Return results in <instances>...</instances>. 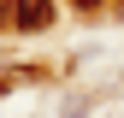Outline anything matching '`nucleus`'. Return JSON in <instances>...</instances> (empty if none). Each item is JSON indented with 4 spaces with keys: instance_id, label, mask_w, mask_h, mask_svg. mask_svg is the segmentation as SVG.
I'll return each mask as SVG.
<instances>
[{
    "instance_id": "f257e3e1",
    "label": "nucleus",
    "mask_w": 124,
    "mask_h": 118,
    "mask_svg": "<svg viewBox=\"0 0 124 118\" xmlns=\"http://www.w3.org/2000/svg\"><path fill=\"white\" fill-rule=\"evenodd\" d=\"M53 24V0H12V30H24V36H36V30Z\"/></svg>"
},
{
    "instance_id": "f03ea898",
    "label": "nucleus",
    "mask_w": 124,
    "mask_h": 118,
    "mask_svg": "<svg viewBox=\"0 0 124 118\" xmlns=\"http://www.w3.org/2000/svg\"><path fill=\"white\" fill-rule=\"evenodd\" d=\"M77 6H83V12H95V6H101V0H77Z\"/></svg>"
},
{
    "instance_id": "7ed1b4c3",
    "label": "nucleus",
    "mask_w": 124,
    "mask_h": 118,
    "mask_svg": "<svg viewBox=\"0 0 124 118\" xmlns=\"http://www.w3.org/2000/svg\"><path fill=\"white\" fill-rule=\"evenodd\" d=\"M0 18H12V6H6V0H0Z\"/></svg>"
}]
</instances>
